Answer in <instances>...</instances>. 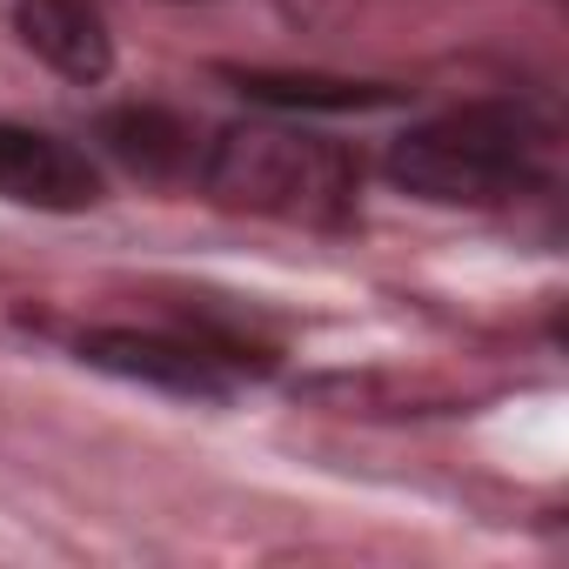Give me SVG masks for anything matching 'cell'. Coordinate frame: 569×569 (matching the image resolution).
I'll use <instances>...</instances> for the list:
<instances>
[{"instance_id":"1","label":"cell","mask_w":569,"mask_h":569,"mask_svg":"<svg viewBox=\"0 0 569 569\" xmlns=\"http://www.w3.org/2000/svg\"><path fill=\"white\" fill-rule=\"evenodd\" d=\"M549 168V128L516 101H469L422 128H409L389 148V181L416 201L442 208H496L542 181Z\"/></svg>"},{"instance_id":"2","label":"cell","mask_w":569,"mask_h":569,"mask_svg":"<svg viewBox=\"0 0 569 569\" xmlns=\"http://www.w3.org/2000/svg\"><path fill=\"white\" fill-rule=\"evenodd\" d=\"M201 188L234 214L329 228L356 208V161L302 128H228L201 154Z\"/></svg>"},{"instance_id":"3","label":"cell","mask_w":569,"mask_h":569,"mask_svg":"<svg viewBox=\"0 0 569 569\" xmlns=\"http://www.w3.org/2000/svg\"><path fill=\"white\" fill-rule=\"evenodd\" d=\"M81 362L88 369H108L121 382L161 389V396H194V402H221L234 389L228 356H214L208 342L148 336V329H88L81 336Z\"/></svg>"},{"instance_id":"4","label":"cell","mask_w":569,"mask_h":569,"mask_svg":"<svg viewBox=\"0 0 569 569\" xmlns=\"http://www.w3.org/2000/svg\"><path fill=\"white\" fill-rule=\"evenodd\" d=\"M0 201L41 208V214H81V208L101 201V174L61 134L0 121Z\"/></svg>"},{"instance_id":"5","label":"cell","mask_w":569,"mask_h":569,"mask_svg":"<svg viewBox=\"0 0 569 569\" xmlns=\"http://www.w3.org/2000/svg\"><path fill=\"white\" fill-rule=\"evenodd\" d=\"M14 34L81 88L114 74V34L94 0H14Z\"/></svg>"},{"instance_id":"6","label":"cell","mask_w":569,"mask_h":569,"mask_svg":"<svg viewBox=\"0 0 569 569\" xmlns=\"http://www.w3.org/2000/svg\"><path fill=\"white\" fill-rule=\"evenodd\" d=\"M248 101L261 108H316V114H362V108H389L396 88L382 81H349V74H281V68H221Z\"/></svg>"},{"instance_id":"7","label":"cell","mask_w":569,"mask_h":569,"mask_svg":"<svg viewBox=\"0 0 569 569\" xmlns=\"http://www.w3.org/2000/svg\"><path fill=\"white\" fill-rule=\"evenodd\" d=\"M101 141L148 181H168V174H181L194 161V128L181 114H168V108H114L101 121Z\"/></svg>"}]
</instances>
